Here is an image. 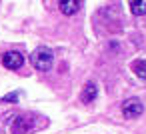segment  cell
<instances>
[{
	"mask_svg": "<svg viewBox=\"0 0 146 134\" xmlns=\"http://www.w3.org/2000/svg\"><path fill=\"white\" fill-rule=\"evenodd\" d=\"M12 134H26L28 130H30V122H28V118L26 116H18L16 120H14V124H12Z\"/></svg>",
	"mask_w": 146,
	"mask_h": 134,
	"instance_id": "5b68a950",
	"label": "cell"
},
{
	"mask_svg": "<svg viewBox=\"0 0 146 134\" xmlns=\"http://www.w3.org/2000/svg\"><path fill=\"white\" fill-rule=\"evenodd\" d=\"M96 96H98V88H96V84H94V82H88V84L84 86V90H82V96H80L82 102H86V104H88V102H94Z\"/></svg>",
	"mask_w": 146,
	"mask_h": 134,
	"instance_id": "8992f818",
	"label": "cell"
},
{
	"mask_svg": "<svg viewBox=\"0 0 146 134\" xmlns=\"http://www.w3.org/2000/svg\"><path fill=\"white\" fill-rule=\"evenodd\" d=\"M128 6L134 16H144L146 14V0H128Z\"/></svg>",
	"mask_w": 146,
	"mask_h": 134,
	"instance_id": "52a82bcc",
	"label": "cell"
},
{
	"mask_svg": "<svg viewBox=\"0 0 146 134\" xmlns=\"http://www.w3.org/2000/svg\"><path fill=\"white\" fill-rule=\"evenodd\" d=\"M30 62H32V66H34L36 70L48 72V70L52 68V64H54V54H52L48 48L40 46V48H36V50L30 54Z\"/></svg>",
	"mask_w": 146,
	"mask_h": 134,
	"instance_id": "6da1fadb",
	"label": "cell"
},
{
	"mask_svg": "<svg viewBox=\"0 0 146 134\" xmlns=\"http://www.w3.org/2000/svg\"><path fill=\"white\" fill-rule=\"evenodd\" d=\"M58 8L62 14L72 16L80 10V0H58Z\"/></svg>",
	"mask_w": 146,
	"mask_h": 134,
	"instance_id": "277c9868",
	"label": "cell"
},
{
	"mask_svg": "<svg viewBox=\"0 0 146 134\" xmlns=\"http://www.w3.org/2000/svg\"><path fill=\"white\" fill-rule=\"evenodd\" d=\"M142 112H144V106L138 98H126L122 102V114L126 118H138Z\"/></svg>",
	"mask_w": 146,
	"mask_h": 134,
	"instance_id": "3957f363",
	"label": "cell"
},
{
	"mask_svg": "<svg viewBox=\"0 0 146 134\" xmlns=\"http://www.w3.org/2000/svg\"><path fill=\"white\" fill-rule=\"evenodd\" d=\"M132 70H134V74H136L140 80L146 82V60H136V62L132 64Z\"/></svg>",
	"mask_w": 146,
	"mask_h": 134,
	"instance_id": "ba28073f",
	"label": "cell"
},
{
	"mask_svg": "<svg viewBox=\"0 0 146 134\" xmlns=\"http://www.w3.org/2000/svg\"><path fill=\"white\" fill-rule=\"evenodd\" d=\"M2 64H4V68H8V70H20V68L24 66V54H22V52H16V50L4 52V54H2Z\"/></svg>",
	"mask_w": 146,
	"mask_h": 134,
	"instance_id": "7a4b0ae2",
	"label": "cell"
},
{
	"mask_svg": "<svg viewBox=\"0 0 146 134\" xmlns=\"http://www.w3.org/2000/svg\"><path fill=\"white\" fill-rule=\"evenodd\" d=\"M2 100H4V102H16V100H18V94H16V92H12V94H6Z\"/></svg>",
	"mask_w": 146,
	"mask_h": 134,
	"instance_id": "9c48e42d",
	"label": "cell"
}]
</instances>
